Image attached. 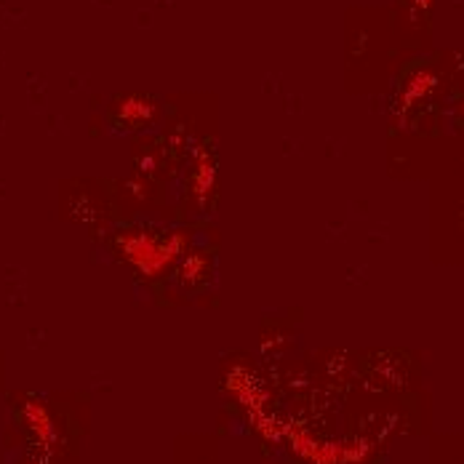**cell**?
Instances as JSON below:
<instances>
[{"instance_id":"obj_1","label":"cell","mask_w":464,"mask_h":464,"mask_svg":"<svg viewBox=\"0 0 464 464\" xmlns=\"http://www.w3.org/2000/svg\"><path fill=\"white\" fill-rule=\"evenodd\" d=\"M27 417H29V422H32V427L37 430V433H43V435H51V425H48V417H46V411L40 409V406H27Z\"/></svg>"}]
</instances>
